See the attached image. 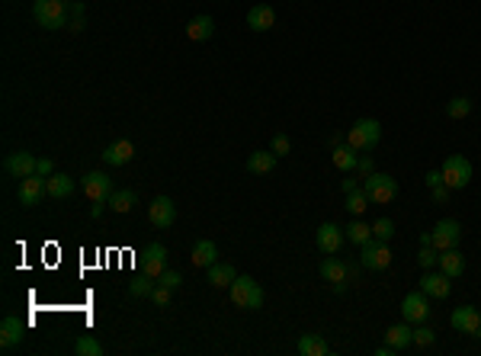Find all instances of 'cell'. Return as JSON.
I'll list each match as a JSON object with an SVG mask.
<instances>
[{"instance_id": "cell-1", "label": "cell", "mask_w": 481, "mask_h": 356, "mask_svg": "<svg viewBox=\"0 0 481 356\" xmlns=\"http://www.w3.org/2000/svg\"><path fill=\"white\" fill-rule=\"evenodd\" d=\"M359 270H363V264H350V260H337L334 254H324L318 273H321L324 282H331L334 292H347L350 282H357Z\"/></svg>"}, {"instance_id": "cell-2", "label": "cell", "mask_w": 481, "mask_h": 356, "mask_svg": "<svg viewBox=\"0 0 481 356\" xmlns=\"http://www.w3.org/2000/svg\"><path fill=\"white\" fill-rule=\"evenodd\" d=\"M379 138H382V125L375 122V119H359V122H353V129L347 132V145L353 151H363V154L379 148Z\"/></svg>"}, {"instance_id": "cell-3", "label": "cell", "mask_w": 481, "mask_h": 356, "mask_svg": "<svg viewBox=\"0 0 481 356\" xmlns=\"http://www.w3.org/2000/svg\"><path fill=\"white\" fill-rule=\"evenodd\" d=\"M33 19L42 29H65L67 26V0H35Z\"/></svg>"}, {"instance_id": "cell-4", "label": "cell", "mask_w": 481, "mask_h": 356, "mask_svg": "<svg viewBox=\"0 0 481 356\" xmlns=\"http://www.w3.org/2000/svg\"><path fill=\"white\" fill-rule=\"evenodd\" d=\"M228 296H231V302L238 308H244V312H257V308L263 305V289H260L250 276H238V280L228 286Z\"/></svg>"}, {"instance_id": "cell-5", "label": "cell", "mask_w": 481, "mask_h": 356, "mask_svg": "<svg viewBox=\"0 0 481 356\" xmlns=\"http://www.w3.org/2000/svg\"><path fill=\"white\" fill-rule=\"evenodd\" d=\"M443 174V183H446L449 190H465L468 183H472V164L462 158V154H449L440 167Z\"/></svg>"}, {"instance_id": "cell-6", "label": "cell", "mask_w": 481, "mask_h": 356, "mask_svg": "<svg viewBox=\"0 0 481 356\" xmlns=\"http://www.w3.org/2000/svg\"><path fill=\"white\" fill-rule=\"evenodd\" d=\"M366 196H369V202H375V206H385V202H391V199L398 196V180L391 174H369L363 183Z\"/></svg>"}, {"instance_id": "cell-7", "label": "cell", "mask_w": 481, "mask_h": 356, "mask_svg": "<svg viewBox=\"0 0 481 356\" xmlns=\"http://www.w3.org/2000/svg\"><path fill=\"white\" fill-rule=\"evenodd\" d=\"M359 264H363V270H389L391 266V248L385 244V241L379 238H369L363 244V254H359Z\"/></svg>"}, {"instance_id": "cell-8", "label": "cell", "mask_w": 481, "mask_h": 356, "mask_svg": "<svg viewBox=\"0 0 481 356\" xmlns=\"http://www.w3.org/2000/svg\"><path fill=\"white\" fill-rule=\"evenodd\" d=\"M81 186H83V193H87L90 202H109V196H113V190H116V186H113V177L103 174V170H90V174H83Z\"/></svg>"}, {"instance_id": "cell-9", "label": "cell", "mask_w": 481, "mask_h": 356, "mask_svg": "<svg viewBox=\"0 0 481 356\" xmlns=\"http://www.w3.org/2000/svg\"><path fill=\"white\" fill-rule=\"evenodd\" d=\"M401 315L407 324H423L430 318V302H427V292H407L405 302H401Z\"/></svg>"}, {"instance_id": "cell-10", "label": "cell", "mask_w": 481, "mask_h": 356, "mask_svg": "<svg viewBox=\"0 0 481 356\" xmlns=\"http://www.w3.org/2000/svg\"><path fill=\"white\" fill-rule=\"evenodd\" d=\"M430 234H433V248L437 250L459 248V241H462V228H459L456 218H443V222H437Z\"/></svg>"}, {"instance_id": "cell-11", "label": "cell", "mask_w": 481, "mask_h": 356, "mask_svg": "<svg viewBox=\"0 0 481 356\" xmlns=\"http://www.w3.org/2000/svg\"><path fill=\"white\" fill-rule=\"evenodd\" d=\"M35 164H39V158H33L29 151H13V154H7V161H3V170H7L10 177H17V180H26V177L35 174Z\"/></svg>"}, {"instance_id": "cell-12", "label": "cell", "mask_w": 481, "mask_h": 356, "mask_svg": "<svg viewBox=\"0 0 481 356\" xmlns=\"http://www.w3.org/2000/svg\"><path fill=\"white\" fill-rule=\"evenodd\" d=\"M343 241H347V234H343V228H337L334 222H324L315 234V244L321 254H337V250L343 248Z\"/></svg>"}, {"instance_id": "cell-13", "label": "cell", "mask_w": 481, "mask_h": 356, "mask_svg": "<svg viewBox=\"0 0 481 356\" xmlns=\"http://www.w3.org/2000/svg\"><path fill=\"white\" fill-rule=\"evenodd\" d=\"M177 218V206L170 196H158L154 202L148 206V222L154 225V228H170Z\"/></svg>"}, {"instance_id": "cell-14", "label": "cell", "mask_w": 481, "mask_h": 356, "mask_svg": "<svg viewBox=\"0 0 481 356\" xmlns=\"http://www.w3.org/2000/svg\"><path fill=\"white\" fill-rule=\"evenodd\" d=\"M421 292H427V298H449L453 292V280L446 273H433V270H423L421 276Z\"/></svg>"}, {"instance_id": "cell-15", "label": "cell", "mask_w": 481, "mask_h": 356, "mask_svg": "<svg viewBox=\"0 0 481 356\" xmlns=\"http://www.w3.org/2000/svg\"><path fill=\"white\" fill-rule=\"evenodd\" d=\"M23 337H26V324L19 321V318L7 315L0 321V347L3 350H17L19 343H23Z\"/></svg>"}, {"instance_id": "cell-16", "label": "cell", "mask_w": 481, "mask_h": 356, "mask_svg": "<svg viewBox=\"0 0 481 356\" xmlns=\"http://www.w3.org/2000/svg\"><path fill=\"white\" fill-rule=\"evenodd\" d=\"M17 196H19V206H26V209L39 206V199L45 196V177L33 174V177H26V180H19Z\"/></svg>"}, {"instance_id": "cell-17", "label": "cell", "mask_w": 481, "mask_h": 356, "mask_svg": "<svg viewBox=\"0 0 481 356\" xmlns=\"http://www.w3.org/2000/svg\"><path fill=\"white\" fill-rule=\"evenodd\" d=\"M449 324L456 327L459 334H478L481 327V315H478V308L475 305H462L453 312V318H449Z\"/></svg>"}, {"instance_id": "cell-18", "label": "cell", "mask_w": 481, "mask_h": 356, "mask_svg": "<svg viewBox=\"0 0 481 356\" xmlns=\"http://www.w3.org/2000/svg\"><path fill=\"white\" fill-rule=\"evenodd\" d=\"M132 158H135V145L129 138H119V141H113V145L103 148V161H106L109 167H122Z\"/></svg>"}, {"instance_id": "cell-19", "label": "cell", "mask_w": 481, "mask_h": 356, "mask_svg": "<svg viewBox=\"0 0 481 356\" xmlns=\"http://www.w3.org/2000/svg\"><path fill=\"white\" fill-rule=\"evenodd\" d=\"M247 26L254 33H270L276 26V10L270 3H257V7H250L247 13Z\"/></svg>"}, {"instance_id": "cell-20", "label": "cell", "mask_w": 481, "mask_h": 356, "mask_svg": "<svg viewBox=\"0 0 481 356\" xmlns=\"http://www.w3.org/2000/svg\"><path fill=\"white\" fill-rule=\"evenodd\" d=\"M385 343H389L395 353H401V350H407L411 343H414V331L407 327V321L401 324H391L389 331H385Z\"/></svg>"}, {"instance_id": "cell-21", "label": "cell", "mask_w": 481, "mask_h": 356, "mask_svg": "<svg viewBox=\"0 0 481 356\" xmlns=\"http://www.w3.org/2000/svg\"><path fill=\"white\" fill-rule=\"evenodd\" d=\"M167 270V248L164 244H148V254H145V273L158 280Z\"/></svg>"}, {"instance_id": "cell-22", "label": "cell", "mask_w": 481, "mask_h": 356, "mask_svg": "<svg viewBox=\"0 0 481 356\" xmlns=\"http://www.w3.org/2000/svg\"><path fill=\"white\" fill-rule=\"evenodd\" d=\"M440 270L449 276V280H459V276L465 273V257L459 254V248L440 250Z\"/></svg>"}, {"instance_id": "cell-23", "label": "cell", "mask_w": 481, "mask_h": 356, "mask_svg": "<svg viewBox=\"0 0 481 356\" xmlns=\"http://www.w3.org/2000/svg\"><path fill=\"white\" fill-rule=\"evenodd\" d=\"M190 260L196 266H212V264H218V248H215V241H196L193 244V254H190Z\"/></svg>"}, {"instance_id": "cell-24", "label": "cell", "mask_w": 481, "mask_h": 356, "mask_svg": "<svg viewBox=\"0 0 481 356\" xmlns=\"http://www.w3.org/2000/svg\"><path fill=\"white\" fill-rule=\"evenodd\" d=\"M74 193V180L67 174H51L49 180H45V196H51V199H67Z\"/></svg>"}, {"instance_id": "cell-25", "label": "cell", "mask_w": 481, "mask_h": 356, "mask_svg": "<svg viewBox=\"0 0 481 356\" xmlns=\"http://www.w3.org/2000/svg\"><path fill=\"white\" fill-rule=\"evenodd\" d=\"M238 280V270L231 264H212L209 266V286H215V289H225V286H231Z\"/></svg>"}, {"instance_id": "cell-26", "label": "cell", "mask_w": 481, "mask_h": 356, "mask_svg": "<svg viewBox=\"0 0 481 356\" xmlns=\"http://www.w3.org/2000/svg\"><path fill=\"white\" fill-rule=\"evenodd\" d=\"M331 161L337 170H343V174H350V170H357V151L350 148V145H337V148H331Z\"/></svg>"}, {"instance_id": "cell-27", "label": "cell", "mask_w": 481, "mask_h": 356, "mask_svg": "<svg viewBox=\"0 0 481 356\" xmlns=\"http://www.w3.org/2000/svg\"><path fill=\"white\" fill-rule=\"evenodd\" d=\"M212 33H215V19L212 17H196V19H190V26H186V35H190L193 42L212 39Z\"/></svg>"}, {"instance_id": "cell-28", "label": "cell", "mask_w": 481, "mask_h": 356, "mask_svg": "<svg viewBox=\"0 0 481 356\" xmlns=\"http://www.w3.org/2000/svg\"><path fill=\"white\" fill-rule=\"evenodd\" d=\"M299 353L302 356H327V340H324L321 334H302Z\"/></svg>"}, {"instance_id": "cell-29", "label": "cell", "mask_w": 481, "mask_h": 356, "mask_svg": "<svg viewBox=\"0 0 481 356\" xmlns=\"http://www.w3.org/2000/svg\"><path fill=\"white\" fill-rule=\"evenodd\" d=\"M135 206H138V196H135V190H113V196H109V209H113V212H119V216L132 212Z\"/></svg>"}, {"instance_id": "cell-30", "label": "cell", "mask_w": 481, "mask_h": 356, "mask_svg": "<svg viewBox=\"0 0 481 356\" xmlns=\"http://www.w3.org/2000/svg\"><path fill=\"white\" fill-rule=\"evenodd\" d=\"M276 154L273 151H254V154H250L247 158V170L250 174H270V170H273L276 167Z\"/></svg>"}, {"instance_id": "cell-31", "label": "cell", "mask_w": 481, "mask_h": 356, "mask_svg": "<svg viewBox=\"0 0 481 356\" xmlns=\"http://www.w3.org/2000/svg\"><path fill=\"white\" fill-rule=\"evenodd\" d=\"M343 234H347V241H353V244L363 248L366 241L373 238V225H366V222H359V218H353V222L343 228Z\"/></svg>"}, {"instance_id": "cell-32", "label": "cell", "mask_w": 481, "mask_h": 356, "mask_svg": "<svg viewBox=\"0 0 481 356\" xmlns=\"http://www.w3.org/2000/svg\"><path fill=\"white\" fill-rule=\"evenodd\" d=\"M151 292H154V276H148V273L135 276V280L129 282V296L132 298H151Z\"/></svg>"}, {"instance_id": "cell-33", "label": "cell", "mask_w": 481, "mask_h": 356, "mask_svg": "<svg viewBox=\"0 0 481 356\" xmlns=\"http://www.w3.org/2000/svg\"><path fill=\"white\" fill-rule=\"evenodd\" d=\"M366 209H369V196H366L363 186L350 190V193H347V212H350V216H363Z\"/></svg>"}, {"instance_id": "cell-34", "label": "cell", "mask_w": 481, "mask_h": 356, "mask_svg": "<svg viewBox=\"0 0 481 356\" xmlns=\"http://www.w3.org/2000/svg\"><path fill=\"white\" fill-rule=\"evenodd\" d=\"M468 113H472V99L468 97H453L446 103V116L449 119H465Z\"/></svg>"}, {"instance_id": "cell-35", "label": "cell", "mask_w": 481, "mask_h": 356, "mask_svg": "<svg viewBox=\"0 0 481 356\" xmlns=\"http://www.w3.org/2000/svg\"><path fill=\"white\" fill-rule=\"evenodd\" d=\"M74 353L77 356H100L103 347H100V340H93V337H87V334H83V337L74 343Z\"/></svg>"}, {"instance_id": "cell-36", "label": "cell", "mask_w": 481, "mask_h": 356, "mask_svg": "<svg viewBox=\"0 0 481 356\" xmlns=\"http://www.w3.org/2000/svg\"><path fill=\"white\" fill-rule=\"evenodd\" d=\"M391 234H395V222H391V218H379V222H373V238H379V241L389 244Z\"/></svg>"}, {"instance_id": "cell-37", "label": "cell", "mask_w": 481, "mask_h": 356, "mask_svg": "<svg viewBox=\"0 0 481 356\" xmlns=\"http://www.w3.org/2000/svg\"><path fill=\"white\" fill-rule=\"evenodd\" d=\"M270 151H273L276 158H286L292 151V141H289V135H282V132H276L273 135V141H270Z\"/></svg>"}, {"instance_id": "cell-38", "label": "cell", "mask_w": 481, "mask_h": 356, "mask_svg": "<svg viewBox=\"0 0 481 356\" xmlns=\"http://www.w3.org/2000/svg\"><path fill=\"white\" fill-rule=\"evenodd\" d=\"M417 264H421L423 270L440 266V250H437V248H421V254H417Z\"/></svg>"}, {"instance_id": "cell-39", "label": "cell", "mask_w": 481, "mask_h": 356, "mask_svg": "<svg viewBox=\"0 0 481 356\" xmlns=\"http://www.w3.org/2000/svg\"><path fill=\"white\" fill-rule=\"evenodd\" d=\"M170 292H174V289H167V286H161V282H158V286H154V292H151V302H154V305H161V308H167V305H170Z\"/></svg>"}, {"instance_id": "cell-40", "label": "cell", "mask_w": 481, "mask_h": 356, "mask_svg": "<svg viewBox=\"0 0 481 356\" xmlns=\"http://www.w3.org/2000/svg\"><path fill=\"white\" fill-rule=\"evenodd\" d=\"M158 282L161 286H167V289H180V282H183V276L177 273V270H164V273L158 276Z\"/></svg>"}, {"instance_id": "cell-41", "label": "cell", "mask_w": 481, "mask_h": 356, "mask_svg": "<svg viewBox=\"0 0 481 356\" xmlns=\"http://www.w3.org/2000/svg\"><path fill=\"white\" fill-rule=\"evenodd\" d=\"M433 340H437V334H433L430 327H417V331H414V343H417V347H433Z\"/></svg>"}, {"instance_id": "cell-42", "label": "cell", "mask_w": 481, "mask_h": 356, "mask_svg": "<svg viewBox=\"0 0 481 356\" xmlns=\"http://www.w3.org/2000/svg\"><path fill=\"white\" fill-rule=\"evenodd\" d=\"M35 174H39V177H45V180H49V177L55 174V164H51L49 158H39V164H35Z\"/></svg>"}, {"instance_id": "cell-43", "label": "cell", "mask_w": 481, "mask_h": 356, "mask_svg": "<svg viewBox=\"0 0 481 356\" xmlns=\"http://www.w3.org/2000/svg\"><path fill=\"white\" fill-rule=\"evenodd\" d=\"M373 158H369V154H363V158H359L357 161V170H359V174H363V177H369V174H375V170H373Z\"/></svg>"}, {"instance_id": "cell-44", "label": "cell", "mask_w": 481, "mask_h": 356, "mask_svg": "<svg viewBox=\"0 0 481 356\" xmlns=\"http://www.w3.org/2000/svg\"><path fill=\"white\" fill-rule=\"evenodd\" d=\"M433 199H437V202H440V206H443V202H446V199H449V193H453V190H449V186H446V183H440V186H433Z\"/></svg>"}, {"instance_id": "cell-45", "label": "cell", "mask_w": 481, "mask_h": 356, "mask_svg": "<svg viewBox=\"0 0 481 356\" xmlns=\"http://www.w3.org/2000/svg\"><path fill=\"white\" fill-rule=\"evenodd\" d=\"M440 183H443L440 170H430V174H427V186H430V190H433V186H440Z\"/></svg>"}, {"instance_id": "cell-46", "label": "cell", "mask_w": 481, "mask_h": 356, "mask_svg": "<svg viewBox=\"0 0 481 356\" xmlns=\"http://www.w3.org/2000/svg\"><path fill=\"white\" fill-rule=\"evenodd\" d=\"M421 248H433V234H430V232H423V234H421Z\"/></svg>"}, {"instance_id": "cell-47", "label": "cell", "mask_w": 481, "mask_h": 356, "mask_svg": "<svg viewBox=\"0 0 481 356\" xmlns=\"http://www.w3.org/2000/svg\"><path fill=\"white\" fill-rule=\"evenodd\" d=\"M103 206H106V202H93V209H90V216H93V218H100V216H103Z\"/></svg>"}, {"instance_id": "cell-48", "label": "cell", "mask_w": 481, "mask_h": 356, "mask_svg": "<svg viewBox=\"0 0 481 356\" xmlns=\"http://www.w3.org/2000/svg\"><path fill=\"white\" fill-rule=\"evenodd\" d=\"M71 29H74V33H81V29H83V17H74V19H71Z\"/></svg>"}, {"instance_id": "cell-49", "label": "cell", "mask_w": 481, "mask_h": 356, "mask_svg": "<svg viewBox=\"0 0 481 356\" xmlns=\"http://www.w3.org/2000/svg\"><path fill=\"white\" fill-rule=\"evenodd\" d=\"M341 186H343V193H350V190H357V180H343Z\"/></svg>"}, {"instance_id": "cell-50", "label": "cell", "mask_w": 481, "mask_h": 356, "mask_svg": "<svg viewBox=\"0 0 481 356\" xmlns=\"http://www.w3.org/2000/svg\"><path fill=\"white\" fill-rule=\"evenodd\" d=\"M375 353H379V356H391V353H395V350H391L389 343H385V347H379V350H375Z\"/></svg>"}, {"instance_id": "cell-51", "label": "cell", "mask_w": 481, "mask_h": 356, "mask_svg": "<svg viewBox=\"0 0 481 356\" xmlns=\"http://www.w3.org/2000/svg\"><path fill=\"white\" fill-rule=\"evenodd\" d=\"M475 337H478V340H481V327H478V334H475Z\"/></svg>"}]
</instances>
